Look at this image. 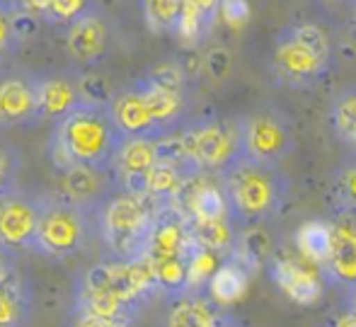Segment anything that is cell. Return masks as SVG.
<instances>
[{
  "label": "cell",
  "instance_id": "43",
  "mask_svg": "<svg viewBox=\"0 0 356 327\" xmlns=\"http://www.w3.org/2000/svg\"><path fill=\"white\" fill-rule=\"evenodd\" d=\"M320 3H342V0H320ZM354 3V0H352Z\"/></svg>",
  "mask_w": 356,
  "mask_h": 327
},
{
  "label": "cell",
  "instance_id": "42",
  "mask_svg": "<svg viewBox=\"0 0 356 327\" xmlns=\"http://www.w3.org/2000/svg\"><path fill=\"white\" fill-rule=\"evenodd\" d=\"M223 327H240V325L235 323V320H230V318H228V320H225V323H223Z\"/></svg>",
  "mask_w": 356,
  "mask_h": 327
},
{
  "label": "cell",
  "instance_id": "9",
  "mask_svg": "<svg viewBox=\"0 0 356 327\" xmlns=\"http://www.w3.org/2000/svg\"><path fill=\"white\" fill-rule=\"evenodd\" d=\"M37 73L24 68L0 70V129L39 124Z\"/></svg>",
  "mask_w": 356,
  "mask_h": 327
},
{
  "label": "cell",
  "instance_id": "38",
  "mask_svg": "<svg viewBox=\"0 0 356 327\" xmlns=\"http://www.w3.org/2000/svg\"><path fill=\"white\" fill-rule=\"evenodd\" d=\"M192 3L197 5L204 15H209L213 22L220 17V3H223V0H192Z\"/></svg>",
  "mask_w": 356,
  "mask_h": 327
},
{
  "label": "cell",
  "instance_id": "44",
  "mask_svg": "<svg viewBox=\"0 0 356 327\" xmlns=\"http://www.w3.org/2000/svg\"><path fill=\"white\" fill-rule=\"evenodd\" d=\"M354 29H356V3H354Z\"/></svg>",
  "mask_w": 356,
  "mask_h": 327
},
{
  "label": "cell",
  "instance_id": "45",
  "mask_svg": "<svg viewBox=\"0 0 356 327\" xmlns=\"http://www.w3.org/2000/svg\"><path fill=\"white\" fill-rule=\"evenodd\" d=\"M327 327H332V325H327Z\"/></svg>",
  "mask_w": 356,
  "mask_h": 327
},
{
  "label": "cell",
  "instance_id": "46",
  "mask_svg": "<svg viewBox=\"0 0 356 327\" xmlns=\"http://www.w3.org/2000/svg\"><path fill=\"white\" fill-rule=\"evenodd\" d=\"M354 3H356V0H354Z\"/></svg>",
  "mask_w": 356,
  "mask_h": 327
},
{
  "label": "cell",
  "instance_id": "15",
  "mask_svg": "<svg viewBox=\"0 0 356 327\" xmlns=\"http://www.w3.org/2000/svg\"><path fill=\"white\" fill-rule=\"evenodd\" d=\"M109 112H112L114 124L124 136H150V138L163 136V131H160L141 88L136 83L117 90V95L109 102Z\"/></svg>",
  "mask_w": 356,
  "mask_h": 327
},
{
  "label": "cell",
  "instance_id": "29",
  "mask_svg": "<svg viewBox=\"0 0 356 327\" xmlns=\"http://www.w3.org/2000/svg\"><path fill=\"white\" fill-rule=\"evenodd\" d=\"M145 27L153 34H172L177 24L182 0H138Z\"/></svg>",
  "mask_w": 356,
  "mask_h": 327
},
{
  "label": "cell",
  "instance_id": "33",
  "mask_svg": "<svg viewBox=\"0 0 356 327\" xmlns=\"http://www.w3.org/2000/svg\"><path fill=\"white\" fill-rule=\"evenodd\" d=\"M286 27H289L291 32H293L296 37L300 39V42L308 44V47L313 49L315 54H320V56H323L325 61L332 63V39H330V34L325 32V29L320 27V24L305 22V19H300V22L286 24Z\"/></svg>",
  "mask_w": 356,
  "mask_h": 327
},
{
  "label": "cell",
  "instance_id": "18",
  "mask_svg": "<svg viewBox=\"0 0 356 327\" xmlns=\"http://www.w3.org/2000/svg\"><path fill=\"white\" fill-rule=\"evenodd\" d=\"M136 85L141 88L145 102H148L150 112H153L155 122H158L160 131L165 134H172V131L182 129L189 122V99L187 93H175V90L160 88V85L150 83L145 78H138Z\"/></svg>",
  "mask_w": 356,
  "mask_h": 327
},
{
  "label": "cell",
  "instance_id": "19",
  "mask_svg": "<svg viewBox=\"0 0 356 327\" xmlns=\"http://www.w3.org/2000/svg\"><path fill=\"white\" fill-rule=\"evenodd\" d=\"M29 318V286L19 266L0 279V327H24Z\"/></svg>",
  "mask_w": 356,
  "mask_h": 327
},
{
  "label": "cell",
  "instance_id": "27",
  "mask_svg": "<svg viewBox=\"0 0 356 327\" xmlns=\"http://www.w3.org/2000/svg\"><path fill=\"white\" fill-rule=\"evenodd\" d=\"M189 177H192V173L182 165L170 163V160H158L150 168V173L145 175V192L153 194L155 199L172 204Z\"/></svg>",
  "mask_w": 356,
  "mask_h": 327
},
{
  "label": "cell",
  "instance_id": "37",
  "mask_svg": "<svg viewBox=\"0 0 356 327\" xmlns=\"http://www.w3.org/2000/svg\"><path fill=\"white\" fill-rule=\"evenodd\" d=\"M220 17H223L230 27L245 24L250 19L248 0H223V3H220Z\"/></svg>",
  "mask_w": 356,
  "mask_h": 327
},
{
  "label": "cell",
  "instance_id": "12",
  "mask_svg": "<svg viewBox=\"0 0 356 327\" xmlns=\"http://www.w3.org/2000/svg\"><path fill=\"white\" fill-rule=\"evenodd\" d=\"M158 160V138L124 136L112 163V175L117 180V187L131 189V192H145V175L150 173V168Z\"/></svg>",
  "mask_w": 356,
  "mask_h": 327
},
{
  "label": "cell",
  "instance_id": "5",
  "mask_svg": "<svg viewBox=\"0 0 356 327\" xmlns=\"http://www.w3.org/2000/svg\"><path fill=\"white\" fill-rule=\"evenodd\" d=\"M187 163L194 175H223L243 158L240 117H202L187 122L182 129Z\"/></svg>",
  "mask_w": 356,
  "mask_h": 327
},
{
  "label": "cell",
  "instance_id": "8",
  "mask_svg": "<svg viewBox=\"0 0 356 327\" xmlns=\"http://www.w3.org/2000/svg\"><path fill=\"white\" fill-rule=\"evenodd\" d=\"M267 271L274 286L291 303L300 305V308H310V305L320 303L325 289H327L323 269L315 262L303 257L296 248H277Z\"/></svg>",
  "mask_w": 356,
  "mask_h": 327
},
{
  "label": "cell",
  "instance_id": "6",
  "mask_svg": "<svg viewBox=\"0 0 356 327\" xmlns=\"http://www.w3.org/2000/svg\"><path fill=\"white\" fill-rule=\"evenodd\" d=\"M240 143L243 158L282 168L296 148L293 119L277 104H259L240 117Z\"/></svg>",
  "mask_w": 356,
  "mask_h": 327
},
{
  "label": "cell",
  "instance_id": "10",
  "mask_svg": "<svg viewBox=\"0 0 356 327\" xmlns=\"http://www.w3.org/2000/svg\"><path fill=\"white\" fill-rule=\"evenodd\" d=\"M39 214H42V201L39 196L17 192L13 194L0 209V248L13 255L32 253L34 240H37Z\"/></svg>",
  "mask_w": 356,
  "mask_h": 327
},
{
  "label": "cell",
  "instance_id": "4",
  "mask_svg": "<svg viewBox=\"0 0 356 327\" xmlns=\"http://www.w3.org/2000/svg\"><path fill=\"white\" fill-rule=\"evenodd\" d=\"M39 214L34 255L47 260H68L85 253L97 235V209L75 204L58 192L39 196Z\"/></svg>",
  "mask_w": 356,
  "mask_h": 327
},
{
  "label": "cell",
  "instance_id": "35",
  "mask_svg": "<svg viewBox=\"0 0 356 327\" xmlns=\"http://www.w3.org/2000/svg\"><path fill=\"white\" fill-rule=\"evenodd\" d=\"M230 70H233V54H230V49L216 44L202 56V73L209 80H213V83H225Z\"/></svg>",
  "mask_w": 356,
  "mask_h": 327
},
{
  "label": "cell",
  "instance_id": "36",
  "mask_svg": "<svg viewBox=\"0 0 356 327\" xmlns=\"http://www.w3.org/2000/svg\"><path fill=\"white\" fill-rule=\"evenodd\" d=\"M134 320L104 318L92 310L83 308L78 303H71V315H68V327H131Z\"/></svg>",
  "mask_w": 356,
  "mask_h": 327
},
{
  "label": "cell",
  "instance_id": "21",
  "mask_svg": "<svg viewBox=\"0 0 356 327\" xmlns=\"http://www.w3.org/2000/svg\"><path fill=\"white\" fill-rule=\"evenodd\" d=\"M250 276H252V271H250L238 257L230 255V257H225L220 262L218 269H216V274L211 276V281H209V286H207V294L211 296L220 308L233 305L245 296V291H248V286H250Z\"/></svg>",
  "mask_w": 356,
  "mask_h": 327
},
{
  "label": "cell",
  "instance_id": "2",
  "mask_svg": "<svg viewBox=\"0 0 356 327\" xmlns=\"http://www.w3.org/2000/svg\"><path fill=\"white\" fill-rule=\"evenodd\" d=\"M168 201L148 192L114 187L97 206V235L112 260L143 257L150 230Z\"/></svg>",
  "mask_w": 356,
  "mask_h": 327
},
{
  "label": "cell",
  "instance_id": "31",
  "mask_svg": "<svg viewBox=\"0 0 356 327\" xmlns=\"http://www.w3.org/2000/svg\"><path fill=\"white\" fill-rule=\"evenodd\" d=\"M19 170H22V155L15 145L0 141V209L13 194L19 192Z\"/></svg>",
  "mask_w": 356,
  "mask_h": 327
},
{
  "label": "cell",
  "instance_id": "30",
  "mask_svg": "<svg viewBox=\"0 0 356 327\" xmlns=\"http://www.w3.org/2000/svg\"><path fill=\"white\" fill-rule=\"evenodd\" d=\"M19 10L13 0H0V65L8 63L10 56L19 49L24 34L19 27Z\"/></svg>",
  "mask_w": 356,
  "mask_h": 327
},
{
  "label": "cell",
  "instance_id": "40",
  "mask_svg": "<svg viewBox=\"0 0 356 327\" xmlns=\"http://www.w3.org/2000/svg\"><path fill=\"white\" fill-rule=\"evenodd\" d=\"M15 257H17V255H13V253H8V250L0 248V279H3V276L8 274L13 266H17Z\"/></svg>",
  "mask_w": 356,
  "mask_h": 327
},
{
  "label": "cell",
  "instance_id": "25",
  "mask_svg": "<svg viewBox=\"0 0 356 327\" xmlns=\"http://www.w3.org/2000/svg\"><path fill=\"white\" fill-rule=\"evenodd\" d=\"M194 243L218 253L220 257H230L238 240V221L235 218H218V221H189Z\"/></svg>",
  "mask_w": 356,
  "mask_h": 327
},
{
  "label": "cell",
  "instance_id": "34",
  "mask_svg": "<svg viewBox=\"0 0 356 327\" xmlns=\"http://www.w3.org/2000/svg\"><path fill=\"white\" fill-rule=\"evenodd\" d=\"M78 90H80V97H83L85 102L102 104V107H109L112 97L117 95L114 85L109 83L104 75H97V73L78 75Z\"/></svg>",
  "mask_w": 356,
  "mask_h": 327
},
{
  "label": "cell",
  "instance_id": "17",
  "mask_svg": "<svg viewBox=\"0 0 356 327\" xmlns=\"http://www.w3.org/2000/svg\"><path fill=\"white\" fill-rule=\"evenodd\" d=\"M228 315L209 294H179L165 315V327H223Z\"/></svg>",
  "mask_w": 356,
  "mask_h": 327
},
{
  "label": "cell",
  "instance_id": "22",
  "mask_svg": "<svg viewBox=\"0 0 356 327\" xmlns=\"http://www.w3.org/2000/svg\"><path fill=\"white\" fill-rule=\"evenodd\" d=\"M327 124L332 136L356 155V83L344 85L327 107Z\"/></svg>",
  "mask_w": 356,
  "mask_h": 327
},
{
  "label": "cell",
  "instance_id": "20",
  "mask_svg": "<svg viewBox=\"0 0 356 327\" xmlns=\"http://www.w3.org/2000/svg\"><path fill=\"white\" fill-rule=\"evenodd\" d=\"M274 253H277V243H274V235L264 228L262 223L254 225H243L238 230V240H235L233 257H238L248 266L250 271H262L269 266Z\"/></svg>",
  "mask_w": 356,
  "mask_h": 327
},
{
  "label": "cell",
  "instance_id": "28",
  "mask_svg": "<svg viewBox=\"0 0 356 327\" xmlns=\"http://www.w3.org/2000/svg\"><path fill=\"white\" fill-rule=\"evenodd\" d=\"M225 257H220L218 253L194 243L187 255V291L184 294H207L209 281Z\"/></svg>",
  "mask_w": 356,
  "mask_h": 327
},
{
  "label": "cell",
  "instance_id": "7",
  "mask_svg": "<svg viewBox=\"0 0 356 327\" xmlns=\"http://www.w3.org/2000/svg\"><path fill=\"white\" fill-rule=\"evenodd\" d=\"M332 63L315 54L308 44H303L289 27H282L272 42L269 73L279 85L293 90L313 88L327 75Z\"/></svg>",
  "mask_w": 356,
  "mask_h": 327
},
{
  "label": "cell",
  "instance_id": "23",
  "mask_svg": "<svg viewBox=\"0 0 356 327\" xmlns=\"http://www.w3.org/2000/svg\"><path fill=\"white\" fill-rule=\"evenodd\" d=\"M19 13L54 24H71L92 10V0H13Z\"/></svg>",
  "mask_w": 356,
  "mask_h": 327
},
{
  "label": "cell",
  "instance_id": "24",
  "mask_svg": "<svg viewBox=\"0 0 356 327\" xmlns=\"http://www.w3.org/2000/svg\"><path fill=\"white\" fill-rule=\"evenodd\" d=\"M327 201L332 214H349L356 218V155L349 153L330 175Z\"/></svg>",
  "mask_w": 356,
  "mask_h": 327
},
{
  "label": "cell",
  "instance_id": "1",
  "mask_svg": "<svg viewBox=\"0 0 356 327\" xmlns=\"http://www.w3.org/2000/svg\"><path fill=\"white\" fill-rule=\"evenodd\" d=\"M122 141L124 134L114 124L109 107L80 99L71 114L54 124L47 153L56 170H66L71 165L112 170Z\"/></svg>",
  "mask_w": 356,
  "mask_h": 327
},
{
  "label": "cell",
  "instance_id": "16",
  "mask_svg": "<svg viewBox=\"0 0 356 327\" xmlns=\"http://www.w3.org/2000/svg\"><path fill=\"white\" fill-rule=\"evenodd\" d=\"M37 97H39V119L42 122H61L80 104L78 78L68 73H47L37 75Z\"/></svg>",
  "mask_w": 356,
  "mask_h": 327
},
{
  "label": "cell",
  "instance_id": "32",
  "mask_svg": "<svg viewBox=\"0 0 356 327\" xmlns=\"http://www.w3.org/2000/svg\"><path fill=\"white\" fill-rule=\"evenodd\" d=\"M145 80L160 85V88L175 90V93H187L189 90V75L184 70V65L179 58H168V61H160L155 65H150L148 73L143 75Z\"/></svg>",
  "mask_w": 356,
  "mask_h": 327
},
{
  "label": "cell",
  "instance_id": "41",
  "mask_svg": "<svg viewBox=\"0 0 356 327\" xmlns=\"http://www.w3.org/2000/svg\"><path fill=\"white\" fill-rule=\"evenodd\" d=\"M344 301H347V308H352L356 313V284L347 291V294H344Z\"/></svg>",
  "mask_w": 356,
  "mask_h": 327
},
{
  "label": "cell",
  "instance_id": "14",
  "mask_svg": "<svg viewBox=\"0 0 356 327\" xmlns=\"http://www.w3.org/2000/svg\"><path fill=\"white\" fill-rule=\"evenodd\" d=\"M114 187H117V180L112 170H97L90 165H71L66 170H58L56 192L90 209H97Z\"/></svg>",
  "mask_w": 356,
  "mask_h": 327
},
{
  "label": "cell",
  "instance_id": "13",
  "mask_svg": "<svg viewBox=\"0 0 356 327\" xmlns=\"http://www.w3.org/2000/svg\"><path fill=\"white\" fill-rule=\"evenodd\" d=\"M107 44H109V29L97 10H90L83 17H78L75 22L68 24L66 54L73 63L83 65V68L95 65L104 56Z\"/></svg>",
  "mask_w": 356,
  "mask_h": 327
},
{
  "label": "cell",
  "instance_id": "3",
  "mask_svg": "<svg viewBox=\"0 0 356 327\" xmlns=\"http://www.w3.org/2000/svg\"><path fill=\"white\" fill-rule=\"evenodd\" d=\"M225 192L230 199L233 218L238 225L267 223L269 218L279 216L289 199L291 182L282 173V168L252 163L248 158H240L220 175Z\"/></svg>",
  "mask_w": 356,
  "mask_h": 327
},
{
  "label": "cell",
  "instance_id": "39",
  "mask_svg": "<svg viewBox=\"0 0 356 327\" xmlns=\"http://www.w3.org/2000/svg\"><path fill=\"white\" fill-rule=\"evenodd\" d=\"M332 327H356V313L344 305V310L332 320Z\"/></svg>",
  "mask_w": 356,
  "mask_h": 327
},
{
  "label": "cell",
  "instance_id": "26",
  "mask_svg": "<svg viewBox=\"0 0 356 327\" xmlns=\"http://www.w3.org/2000/svg\"><path fill=\"white\" fill-rule=\"evenodd\" d=\"M293 248L303 257L323 266L330 257V248H332V223L323 218L300 223L293 233Z\"/></svg>",
  "mask_w": 356,
  "mask_h": 327
},
{
  "label": "cell",
  "instance_id": "11",
  "mask_svg": "<svg viewBox=\"0 0 356 327\" xmlns=\"http://www.w3.org/2000/svg\"><path fill=\"white\" fill-rule=\"evenodd\" d=\"M332 248L320 269L327 286L347 294L356 284V218L349 214H332Z\"/></svg>",
  "mask_w": 356,
  "mask_h": 327
}]
</instances>
